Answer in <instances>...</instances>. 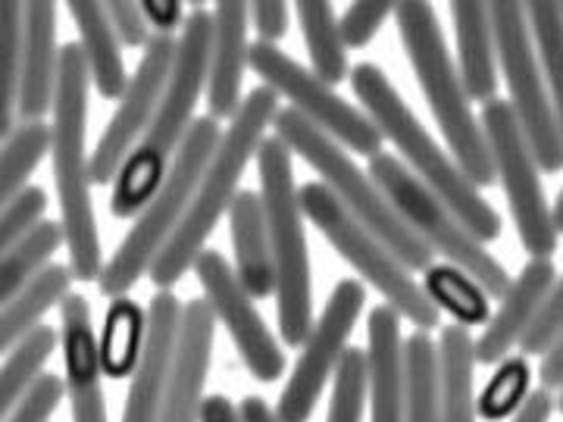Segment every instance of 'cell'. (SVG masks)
Here are the masks:
<instances>
[{"instance_id":"7c38bea8","label":"cell","mask_w":563,"mask_h":422,"mask_svg":"<svg viewBox=\"0 0 563 422\" xmlns=\"http://www.w3.org/2000/svg\"><path fill=\"white\" fill-rule=\"evenodd\" d=\"M483 132L488 138V151L495 160V173L501 181L510 213L517 222V235L523 251L532 260H551L558 254V222H554V207L544 198L542 179H539V163L526 141L520 120L514 113L510 101L483 103Z\"/></svg>"},{"instance_id":"277c9868","label":"cell","mask_w":563,"mask_h":422,"mask_svg":"<svg viewBox=\"0 0 563 422\" xmlns=\"http://www.w3.org/2000/svg\"><path fill=\"white\" fill-rule=\"evenodd\" d=\"M351 88L363 103V113L383 132V138L401 151L404 160L410 163V173L451 207V213L470 229V235L483 244L501 238V216L479 195V188L463 176L457 160L444 154L442 144L426 132V125L401 101V95L395 91L383 69L376 63L354 66Z\"/></svg>"},{"instance_id":"603a6c76","label":"cell","mask_w":563,"mask_h":422,"mask_svg":"<svg viewBox=\"0 0 563 422\" xmlns=\"http://www.w3.org/2000/svg\"><path fill=\"white\" fill-rule=\"evenodd\" d=\"M369 366V422H407V369H404L401 316L376 307L366 320Z\"/></svg>"},{"instance_id":"4316f807","label":"cell","mask_w":563,"mask_h":422,"mask_svg":"<svg viewBox=\"0 0 563 422\" xmlns=\"http://www.w3.org/2000/svg\"><path fill=\"white\" fill-rule=\"evenodd\" d=\"M476 342L470 329L448 325L439 342V391H442V422H476L473 395Z\"/></svg>"},{"instance_id":"8fae6325","label":"cell","mask_w":563,"mask_h":422,"mask_svg":"<svg viewBox=\"0 0 563 422\" xmlns=\"http://www.w3.org/2000/svg\"><path fill=\"white\" fill-rule=\"evenodd\" d=\"M492 10V29H495V47L501 76L510 91V107L520 120L526 141L536 154L542 173H561L563 169V132L554 103L544 85L536 41L526 16V3L517 0H495Z\"/></svg>"},{"instance_id":"f907efd6","label":"cell","mask_w":563,"mask_h":422,"mask_svg":"<svg viewBox=\"0 0 563 422\" xmlns=\"http://www.w3.org/2000/svg\"><path fill=\"white\" fill-rule=\"evenodd\" d=\"M239 417L242 422H279L276 410H269V403L263 398H251V395L239 403Z\"/></svg>"},{"instance_id":"f35d334b","label":"cell","mask_w":563,"mask_h":422,"mask_svg":"<svg viewBox=\"0 0 563 422\" xmlns=\"http://www.w3.org/2000/svg\"><path fill=\"white\" fill-rule=\"evenodd\" d=\"M369 398V366H366V351L351 347L344 354L339 376L332 382V403H329V420L325 422H363Z\"/></svg>"},{"instance_id":"7402d4cb","label":"cell","mask_w":563,"mask_h":422,"mask_svg":"<svg viewBox=\"0 0 563 422\" xmlns=\"http://www.w3.org/2000/svg\"><path fill=\"white\" fill-rule=\"evenodd\" d=\"M247 16L251 3L220 0L213 7V47H210V79H207V110L213 120H235L242 110L244 69H247Z\"/></svg>"},{"instance_id":"9c48e42d","label":"cell","mask_w":563,"mask_h":422,"mask_svg":"<svg viewBox=\"0 0 563 422\" xmlns=\"http://www.w3.org/2000/svg\"><path fill=\"white\" fill-rule=\"evenodd\" d=\"M369 176L379 185L388 203L395 207V213L407 222V229L420 238L432 254H439L442 260L463 269L470 279L483 288L488 298H498L510 291L514 279L507 276L501 260H495L483 242H476L470 235V229L463 225L451 207L422 185L398 157L379 154L369 160Z\"/></svg>"},{"instance_id":"83f0119b","label":"cell","mask_w":563,"mask_h":422,"mask_svg":"<svg viewBox=\"0 0 563 422\" xmlns=\"http://www.w3.org/2000/svg\"><path fill=\"white\" fill-rule=\"evenodd\" d=\"M69 285H73V269L60 266V263H51L41 276H35L22 288L13 301L3 303V320H0V347H3V354L13 351L29 332H35L41 325V316L51 307H57L73 295Z\"/></svg>"},{"instance_id":"7dc6e473","label":"cell","mask_w":563,"mask_h":422,"mask_svg":"<svg viewBox=\"0 0 563 422\" xmlns=\"http://www.w3.org/2000/svg\"><path fill=\"white\" fill-rule=\"evenodd\" d=\"M551 410H558V401L551 398L548 388H539L529 395V401L520 407V413L514 417V422H548L551 420Z\"/></svg>"},{"instance_id":"ab89813d","label":"cell","mask_w":563,"mask_h":422,"mask_svg":"<svg viewBox=\"0 0 563 422\" xmlns=\"http://www.w3.org/2000/svg\"><path fill=\"white\" fill-rule=\"evenodd\" d=\"M44 210H47V195L44 188L29 185L22 195H16L10 203H3V220H0V251L7 254L10 247L32 235L44 222Z\"/></svg>"},{"instance_id":"db71d44e","label":"cell","mask_w":563,"mask_h":422,"mask_svg":"<svg viewBox=\"0 0 563 422\" xmlns=\"http://www.w3.org/2000/svg\"><path fill=\"white\" fill-rule=\"evenodd\" d=\"M558 7H561V13H563V0H561V3H558Z\"/></svg>"},{"instance_id":"3957f363","label":"cell","mask_w":563,"mask_h":422,"mask_svg":"<svg viewBox=\"0 0 563 422\" xmlns=\"http://www.w3.org/2000/svg\"><path fill=\"white\" fill-rule=\"evenodd\" d=\"M88 88L91 73L85 54L76 41L63 44L60 54V88L54 107V185L60 201V222L69 247V269L79 281H101V235L98 216L91 203V157L85 151V129H88Z\"/></svg>"},{"instance_id":"ee69618b","label":"cell","mask_w":563,"mask_h":422,"mask_svg":"<svg viewBox=\"0 0 563 422\" xmlns=\"http://www.w3.org/2000/svg\"><path fill=\"white\" fill-rule=\"evenodd\" d=\"M107 7V20L113 25V32H117V38L125 47H147L154 35H151V22L144 16V7L135 3V0H110V3H103Z\"/></svg>"},{"instance_id":"d6986e66","label":"cell","mask_w":563,"mask_h":422,"mask_svg":"<svg viewBox=\"0 0 563 422\" xmlns=\"http://www.w3.org/2000/svg\"><path fill=\"white\" fill-rule=\"evenodd\" d=\"M60 54L57 47V3L29 0L22 29V76L16 113L22 122H44L57 107L60 88Z\"/></svg>"},{"instance_id":"816d5d0a","label":"cell","mask_w":563,"mask_h":422,"mask_svg":"<svg viewBox=\"0 0 563 422\" xmlns=\"http://www.w3.org/2000/svg\"><path fill=\"white\" fill-rule=\"evenodd\" d=\"M554 222H558V232L563 235V188L561 195H558V201H554Z\"/></svg>"},{"instance_id":"7bdbcfd3","label":"cell","mask_w":563,"mask_h":422,"mask_svg":"<svg viewBox=\"0 0 563 422\" xmlns=\"http://www.w3.org/2000/svg\"><path fill=\"white\" fill-rule=\"evenodd\" d=\"M63 395H66V379L44 373L35 388L7 413V422H47L57 413Z\"/></svg>"},{"instance_id":"b9f144b4","label":"cell","mask_w":563,"mask_h":422,"mask_svg":"<svg viewBox=\"0 0 563 422\" xmlns=\"http://www.w3.org/2000/svg\"><path fill=\"white\" fill-rule=\"evenodd\" d=\"M561 335H563V276L558 279L554 291L548 295V301H544V307L539 310V316H536V322L529 325V332H526L523 342H520V347H523V357H544V354L558 344Z\"/></svg>"},{"instance_id":"f1b7e54d","label":"cell","mask_w":563,"mask_h":422,"mask_svg":"<svg viewBox=\"0 0 563 422\" xmlns=\"http://www.w3.org/2000/svg\"><path fill=\"white\" fill-rule=\"evenodd\" d=\"M147 344V313L129 298H117L107 310L101 332V366L110 379H135Z\"/></svg>"},{"instance_id":"ba28073f","label":"cell","mask_w":563,"mask_h":422,"mask_svg":"<svg viewBox=\"0 0 563 422\" xmlns=\"http://www.w3.org/2000/svg\"><path fill=\"white\" fill-rule=\"evenodd\" d=\"M276 135H279L291 154H298L310 169L320 173L322 185L339 198L344 210L363 222L379 242L413 273L432 266V251L407 229V222L395 213L373 176H366L357 163L344 154V147L332 135H325L313 122H307L298 110H279L276 116Z\"/></svg>"},{"instance_id":"4dcf8cb0","label":"cell","mask_w":563,"mask_h":422,"mask_svg":"<svg viewBox=\"0 0 563 422\" xmlns=\"http://www.w3.org/2000/svg\"><path fill=\"white\" fill-rule=\"evenodd\" d=\"M63 244H66L63 222L44 220L32 235H25L16 247H10L0 257V298L3 303L13 301L29 281L41 276Z\"/></svg>"},{"instance_id":"d4e9b609","label":"cell","mask_w":563,"mask_h":422,"mask_svg":"<svg viewBox=\"0 0 563 422\" xmlns=\"http://www.w3.org/2000/svg\"><path fill=\"white\" fill-rule=\"evenodd\" d=\"M232 247H235V276L247 288L254 301L269 298L276 291V266L266 229L263 198L254 191H239V198L229 210Z\"/></svg>"},{"instance_id":"484cf974","label":"cell","mask_w":563,"mask_h":422,"mask_svg":"<svg viewBox=\"0 0 563 422\" xmlns=\"http://www.w3.org/2000/svg\"><path fill=\"white\" fill-rule=\"evenodd\" d=\"M66 10L79 29V47L91 73V88L103 101H122L132 79L125 76L122 44L107 20V7L95 0H69Z\"/></svg>"},{"instance_id":"ffe728a7","label":"cell","mask_w":563,"mask_h":422,"mask_svg":"<svg viewBox=\"0 0 563 422\" xmlns=\"http://www.w3.org/2000/svg\"><path fill=\"white\" fill-rule=\"evenodd\" d=\"M60 316L66 395H69V407H73V422H107L101 344L95 335L91 307L81 295H69L60 303Z\"/></svg>"},{"instance_id":"cb8c5ba5","label":"cell","mask_w":563,"mask_h":422,"mask_svg":"<svg viewBox=\"0 0 563 422\" xmlns=\"http://www.w3.org/2000/svg\"><path fill=\"white\" fill-rule=\"evenodd\" d=\"M451 20L457 35V69L470 101L488 103L498 98V47L492 10L483 0H454Z\"/></svg>"},{"instance_id":"60d3db41","label":"cell","mask_w":563,"mask_h":422,"mask_svg":"<svg viewBox=\"0 0 563 422\" xmlns=\"http://www.w3.org/2000/svg\"><path fill=\"white\" fill-rule=\"evenodd\" d=\"M388 13H395V3L388 0H357L344 10V16L339 20L344 44L351 51H361L369 41L376 38V32L383 29V22L388 20Z\"/></svg>"},{"instance_id":"bcb514c9","label":"cell","mask_w":563,"mask_h":422,"mask_svg":"<svg viewBox=\"0 0 563 422\" xmlns=\"http://www.w3.org/2000/svg\"><path fill=\"white\" fill-rule=\"evenodd\" d=\"M141 7L151 29H157V35H166V38H176V32H181L188 22L181 0H144Z\"/></svg>"},{"instance_id":"f6af8a7d","label":"cell","mask_w":563,"mask_h":422,"mask_svg":"<svg viewBox=\"0 0 563 422\" xmlns=\"http://www.w3.org/2000/svg\"><path fill=\"white\" fill-rule=\"evenodd\" d=\"M251 20H254L261 44H279L288 32V3L257 0V3H251Z\"/></svg>"},{"instance_id":"8992f818","label":"cell","mask_w":563,"mask_h":422,"mask_svg":"<svg viewBox=\"0 0 563 422\" xmlns=\"http://www.w3.org/2000/svg\"><path fill=\"white\" fill-rule=\"evenodd\" d=\"M295 154L279 135H266L257 151L261 198L266 210L273 266H276V310L279 335L288 347H301L313 332V281L310 251L303 235V213L295 185Z\"/></svg>"},{"instance_id":"6da1fadb","label":"cell","mask_w":563,"mask_h":422,"mask_svg":"<svg viewBox=\"0 0 563 422\" xmlns=\"http://www.w3.org/2000/svg\"><path fill=\"white\" fill-rule=\"evenodd\" d=\"M210 47H213V13H207L201 3H191L157 116L113 181L110 213L117 220H139L144 207L161 191L163 179L169 176V166L176 163L191 125L198 122L195 110L210 79Z\"/></svg>"},{"instance_id":"2e32d148","label":"cell","mask_w":563,"mask_h":422,"mask_svg":"<svg viewBox=\"0 0 563 422\" xmlns=\"http://www.w3.org/2000/svg\"><path fill=\"white\" fill-rule=\"evenodd\" d=\"M195 273L203 288V301L213 307L217 322H222L225 332L232 335L247 373L257 382H276L285 373V354L269 325L263 322L261 310L254 307V298L235 276V269L222 260L220 251H203L195 263Z\"/></svg>"},{"instance_id":"f546056e","label":"cell","mask_w":563,"mask_h":422,"mask_svg":"<svg viewBox=\"0 0 563 422\" xmlns=\"http://www.w3.org/2000/svg\"><path fill=\"white\" fill-rule=\"evenodd\" d=\"M295 10H298L313 76L325 81L329 88L342 85L347 79V44H344L339 20L332 13V3L329 0H301Z\"/></svg>"},{"instance_id":"1f68e13d","label":"cell","mask_w":563,"mask_h":422,"mask_svg":"<svg viewBox=\"0 0 563 422\" xmlns=\"http://www.w3.org/2000/svg\"><path fill=\"white\" fill-rule=\"evenodd\" d=\"M404 369H407V422H442L439 347L426 332H413L404 342Z\"/></svg>"},{"instance_id":"74e56055","label":"cell","mask_w":563,"mask_h":422,"mask_svg":"<svg viewBox=\"0 0 563 422\" xmlns=\"http://www.w3.org/2000/svg\"><path fill=\"white\" fill-rule=\"evenodd\" d=\"M529 382H532V373H529V360L526 357H507L498 366V373L488 379L483 388V395L476 398V413L488 422H501L507 417H517L520 407L529 401Z\"/></svg>"},{"instance_id":"e575fe53","label":"cell","mask_w":563,"mask_h":422,"mask_svg":"<svg viewBox=\"0 0 563 422\" xmlns=\"http://www.w3.org/2000/svg\"><path fill=\"white\" fill-rule=\"evenodd\" d=\"M54 147V125L47 122H20L0 151V201L10 203L29 188L32 173L44 154Z\"/></svg>"},{"instance_id":"d6a6232c","label":"cell","mask_w":563,"mask_h":422,"mask_svg":"<svg viewBox=\"0 0 563 422\" xmlns=\"http://www.w3.org/2000/svg\"><path fill=\"white\" fill-rule=\"evenodd\" d=\"M426 298L435 303L439 310H448L454 316V325L473 329V325H488V295L476 281L470 279L463 269L451 263H435L426 269L422 279Z\"/></svg>"},{"instance_id":"c3c4849f","label":"cell","mask_w":563,"mask_h":422,"mask_svg":"<svg viewBox=\"0 0 563 422\" xmlns=\"http://www.w3.org/2000/svg\"><path fill=\"white\" fill-rule=\"evenodd\" d=\"M539 379H542V388H548V391L563 388V335L558 338V344L544 354L542 366H539Z\"/></svg>"},{"instance_id":"f5cc1de1","label":"cell","mask_w":563,"mask_h":422,"mask_svg":"<svg viewBox=\"0 0 563 422\" xmlns=\"http://www.w3.org/2000/svg\"><path fill=\"white\" fill-rule=\"evenodd\" d=\"M558 410L563 413V388H561V398H558Z\"/></svg>"},{"instance_id":"30bf717a","label":"cell","mask_w":563,"mask_h":422,"mask_svg":"<svg viewBox=\"0 0 563 422\" xmlns=\"http://www.w3.org/2000/svg\"><path fill=\"white\" fill-rule=\"evenodd\" d=\"M298 201L301 213L320 229L322 238L342 254L344 263H351L361 273L366 285H373L383 295L385 303L401 320L413 322L417 332H429L442 322V310L426 298L422 285L413 281L410 269L363 222L354 220L322 181L301 185Z\"/></svg>"},{"instance_id":"5bb4252c","label":"cell","mask_w":563,"mask_h":422,"mask_svg":"<svg viewBox=\"0 0 563 422\" xmlns=\"http://www.w3.org/2000/svg\"><path fill=\"white\" fill-rule=\"evenodd\" d=\"M363 307H366V288L361 281L342 279L335 285L276 403L279 422H310L329 379L335 382L339 376V366L347 354V338L361 320Z\"/></svg>"},{"instance_id":"681fc988","label":"cell","mask_w":563,"mask_h":422,"mask_svg":"<svg viewBox=\"0 0 563 422\" xmlns=\"http://www.w3.org/2000/svg\"><path fill=\"white\" fill-rule=\"evenodd\" d=\"M201 422H242V417H239V410L229 403L225 395H210L203 401Z\"/></svg>"},{"instance_id":"7a4b0ae2","label":"cell","mask_w":563,"mask_h":422,"mask_svg":"<svg viewBox=\"0 0 563 422\" xmlns=\"http://www.w3.org/2000/svg\"><path fill=\"white\" fill-rule=\"evenodd\" d=\"M279 116V95L269 91L266 85L254 88L244 98L239 116L229 122L220 147L213 154V160L203 173L201 185L195 191V201L188 207L185 220L176 229V235L163 247L157 263L151 266V281L169 291L173 285L185 279L188 269H195V263L203 254V244L213 235V229L232 210V203L239 198V181H242L247 163L257 160V151L266 141V129Z\"/></svg>"},{"instance_id":"d590c367","label":"cell","mask_w":563,"mask_h":422,"mask_svg":"<svg viewBox=\"0 0 563 422\" xmlns=\"http://www.w3.org/2000/svg\"><path fill=\"white\" fill-rule=\"evenodd\" d=\"M526 16H529V29H532L544 85H548V95H551V103H554V113H558L563 132V13L558 3L529 0Z\"/></svg>"},{"instance_id":"ac0fdd59","label":"cell","mask_w":563,"mask_h":422,"mask_svg":"<svg viewBox=\"0 0 563 422\" xmlns=\"http://www.w3.org/2000/svg\"><path fill=\"white\" fill-rule=\"evenodd\" d=\"M181 316H185V307L173 291H157L151 298L147 344H144L139 373L125 395L122 422H161L163 388H166V376H169L173 354L179 344Z\"/></svg>"},{"instance_id":"836d02e7","label":"cell","mask_w":563,"mask_h":422,"mask_svg":"<svg viewBox=\"0 0 563 422\" xmlns=\"http://www.w3.org/2000/svg\"><path fill=\"white\" fill-rule=\"evenodd\" d=\"M60 338L63 335H57L51 325H38L13 351H7V360L0 369V410L3 413H10L35 388V382L44 376V363L51 360Z\"/></svg>"},{"instance_id":"52a82bcc","label":"cell","mask_w":563,"mask_h":422,"mask_svg":"<svg viewBox=\"0 0 563 422\" xmlns=\"http://www.w3.org/2000/svg\"><path fill=\"white\" fill-rule=\"evenodd\" d=\"M222 135L225 132L220 129V120H213L210 113L191 125L179 157L169 166V176L163 179L161 191L144 207V213L135 220L129 235L122 238L120 247L113 251V257L103 266L98 288L110 301L125 298V291L132 285H139L144 273H151V266L157 263L163 247L176 235V229L195 201V191L201 185L203 173H207V166L220 147Z\"/></svg>"},{"instance_id":"9a60e30c","label":"cell","mask_w":563,"mask_h":422,"mask_svg":"<svg viewBox=\"0 0 563 422\" xmlns=\"http://www.w3.org/2000/svg\"><path fill=\"white\" fill-rule=\"evenodd\" d=\"M176 54H179V38H166V35H154V41L144 47L139 69L129 81V91L122 95L117 113L110 116L101 141L91 154V181L95 185H113L125 160L135 154L141 138L147 135L163 101L166 81L173 76Z\"/></svg>"},{"instance_id":"8d00e7d4","label":"cell","mask_w":563,"mask_h":422,"mask_svg":"<svg viewBox=\"0 0 563 422\" xmlns=\"http://www.w3.org/2000/svg\"><path fill=\"white\" fill-rule=\"evenodd\" d=\"M22 29H25V3L3 0L0 3V60H3V101H0V135L3 141L16 129V103H20L22 76Z\"/></svg>"},{"instance_id":"44dd1931","label":"cell","mask_w":563,"mask_h":422,"mask_svg":"<svg viewBox=\"0 0 563 422\" xmlns=\"http://www.w3.org/2000/svg\"><path fill=\"white\" fill-rule=\"evenodd\" d=\"M558 285L554 260H529L514 279L510 291L501 298L498 313L488 320L485 332L476 338V363L483 366H501L507 354L523 342L529 325L536 322L548 295Z\"/></svg>"},{"instance_id":"5b68a950","label":"cell","mask_w":563,"mask_h":422,"mask_svg":"<svg viewBox=\"0 0 563 422\" xmlns=\"http://www.w3.org/2000/svg\"><path fill=\"white\" fill-rule=\"evenodd\" d=\"M395 20H398V35L407 51V60L420 81L422 98L439 122L444 141L451 144V157L476 188L495 185L498 173H495L483 122H476V113L470 110V95L463 88L461 69H457V60H451V51L444 44L442 25L432 3L401 0L395 3Z\"/></svg>"},{"instance_id":"4fadbf2b","label":"cell","mask_w":563,"mask_h":422,"mask_svg":"<svg viewBox=\"0 0 563 422\" xmlns=\"http://www.w3.org/2000/svg\"><path fill=\"white\" fill-rule=\"evenodd\" d=\"M247 66L263 79L269 91L291 103L303 120L313 122L325 135L339 141L342 147H351L361 157H379L383 154V132L363 110L351 107L335 88L313 76V69H303L301 63L291 60L276 44H251Z\"/></svg>"},{"instance_id":"e0dca14e","label":"cell","mask_w":563,"mask_h":422,"mask_svg":"<svg viewBox=\"0 0 563 422\" xmlns=\"http://www.w3.org/2000/svg\"><path fill=\"white\" fill-rule=\"evenodd\" d=\"M213 335H217V316L213 307L195 298L185 303L181 316V332L173 366L163 388L161 422H198L203 410V385L210 373V357H213Z\"/></svg>"}]
</instances>
